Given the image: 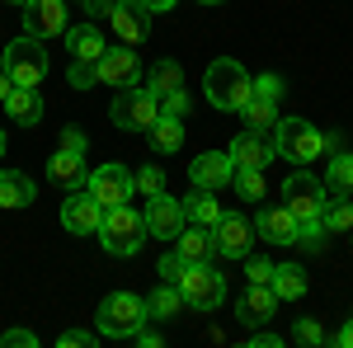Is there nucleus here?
<instances>
[{
	"label": "nucleus",
	"instance_id": "nucleus-1",
	"mask_svg": "<svg viewBox=\"0 0 353 348\" xmlns=\"http://www.w3.org/2000/svg\"><path fill=\"white\" fill-rule=\"evenodd\" d=\"M203 90H208V104L221 108V113H241L250 104V94H254V76L245 71L241 61H231V57H217L212 66H208V76H203Z\"/></svg>",
	"mask_w": 353,
	"mask_h": 348
},
{
	"label": "nucleus",
	"instance_id": "nucleus-2",
	"mask_svg": "<svg viewBox=\"0 0 353 348\" xmlns=\"http://www.w3.org/2000/svg\"><path fill=\"white\" fill-rule=\"evenodd\" d=\"M94 236H99V245H104L109 254L128 259V254H137V249L146 245V216L137 212V207H128V203L104 207V221H99Z\"/></svg>",
	"mask_w": 353,
	"mask_h": 348
},
{
	"label": "nucleus",
	"instance_id": "nucleus-3",
	"mask_svg": "<svg viewBox=\"0 0 353 348\" xmlns=\"http://www.w3.org/2000/svg\"><path fill=\"white\" fill-rule=\"evenodd\" d=\"M151 320V311H146V301L132 292H109L99 301V316H94V329H99V339H132L141 325Z\"/></svg>",
	"mask_w": 353,
	"mask_h": 348
},
{
	"label": "nucleus",
	"instance_id": "nucleus-4",
	"mask_svg": "<svg viewBox=\"0 0 353 348\" xmlns=\"http://www.w3.org/2000/svg\"><path fill=\"white\" fill-rule=\"evenodd\" d=\"M174 287H179L189 311H221V301H226V278L212 264H184Z\"/></svg>",
	"mask_w": 353,
	"mask_h": 348
},
{
	"label": "nucleus",
	"instance_id": "nucleus-5",
	"mask_svg": "<svg viewBox=\"0 0 353 348\" xmlns=\"http://www.w3.org/2000/svg\"><path fill=\"white\" fill-rule=\"evenodd\" d=\"M273 151L288 156L292 165H311L321 156V127L306 118H278L273 123Z\"/></svg>",
	"mask_w": 353,
	"mask_h": 348
},
{
	"label": "nucleus",
	"instance_id": "nucleus-6",
	"mask_svg": "<svg viewBox=\"0 0 353 348\" xmlns=\"http://www.w3.org/2000/svg\"><path fill=\"white\" fill-rule=\"evenodd\" d=\"M5 76L14 85H24V90H38L43 76H48V52H43V38H14L10 48H5Z\"/></svg>",
	"mask_w": 353,
	"mask_h": 348
},
{
	"label": "nucleus",
	"instance_id": "nucleus-7",
	"mask_svg": "<svg viewBox=\"0 0 353 348\" xmlns=\"http://www.w3.org/2000/svg\"><path fill=\"white\" fill-rule=\"evenodd\" d=\"M156 118H161V99H156L151 90L128 85V90L113 99V127H123V132H146Z\"/></svg>",
	"mask_w": 353,
	"mask_h": 348
},
{
	"label": "nucleus",
	"instance_id": "nucleus-8",
	"mask_svg": "<svg viewBox=\"0 0 353 348\" xmlns=\"http://www.w3.org/2000/svg\"><path fill=\"white\" fill-rule=\"evenodd\" d=\"M325 198H330V188L316 179V174H306V170H297V174H288L283 179V207L297 216H321V207H325Z\"/></svg>",
	"mask_w": 353,
	"mask_h": 348
},
{
	"label": "nucleus",
	"instance_id": "nucleus-9",
	"mask_svg": "<svg viewBox=\"0 0 353 348\" xmlns=\"http://www.w3.org/2000/svg\"><path fill=\"white\" fill-rule=\"evenodd\" d=\"M141 216H146V236H156V240H174L179 231H184V203L179 198H170V193H151L146 198V207H141Z\"/></svg>",
	"mask_w": 353,
	"mask_h": 348
},
{
	"label": "nucleus",
	"instance_id": "nucleus-10",
	"mask_svg": "<svg viewBox=\"0 0 353 348\" xmlns=\"http://www.w3.org/2000/svg\"><path fill=\"white\" fill-rule=\"evenodd\" d=\"M85 188L99 198V207H118V203H132L137 179L128 174V165H99V170H90Z\"/></svg>",
	"mask_w": 353,
	"mask_h": 348
},
{
	"label": "nucleus",
	"instance_id": "nucleus-11",
	"mask_svg": "<svg viewBox=\"0 0 353 348\" xmlns=\"http://www.w3.org/2000/svg\"><path fill=\"white\" fill-rule=\"evenodd\" d=\"M99 221H104L99 198H94L90 188H71V193H66V203H61V226H66L71 236H94V231H99Z\"/></svg>",
	"mask_w": 353,
	"mask_h": 348
},
{
	"label": "nucleus",
	"instance_id": "nucleus-12",
	"mask_svg": "<svg viewBox=\"0 0 353 348\" xmlns=\"http://www.w3.org/2000/svg\"><path fill=\"white\" fill-rule=\"evenodd\" d=\"M212 240H217L221 259H245L254 249V221H245L241 212H221L212 226Z\"/></svg>",
	"mask_w": 353,
	"mask_h": 348
},
{
	"label": "nucleus",
	"instance_id": "nucleus-13",
	"mask_svg": "<svg viewBox=\"0 0 353 348\" xmlns=\"http://www.w3.org/2000/svg\"><path fill=\"white\" fill-rule=\"evenodd\" d=\"M109 24H113V33H118L128 48H137V43H146V33H151V10H146L141 0H113L109 5Z\"/></svg>",
	"mask_w": 353,
	"mask_h": 348
},
{
	"label": "nucleus",
	"instance_id": "nucleus-14",
	"mask_svg": "<svg viewBox=\"0 0 353 348\" xmlns=\"http://www.w3.org/2000/svg\"><path fill=\"white\" fill-rule=\"evenodd\" d=\"M94 71H99V85H113V90H128V85L141 81V57L132 48H104V57L94 61Z\"/></svg>",
	"mask_w": 353,
	"mask_h": 348
},
{
	"label": "nucleus",
	"instance_id": "nucleus-15",
	"mask_svg": "<svg viewBox=\"0 0 353 348\" xmlns=\"http://www.w3.org/2000/svg\"><path fill=\"white\" fill-rule=\"evenodd\" d=\"M24 33H33V38L66 33V0H28L24 5Z\"/></svg>",
	"mask_w": 353,
	"mask_h": 348
},
{
	"label": "nucleus",
	"instance_id": "nucleus-16",
	"mask_svg": "<svg viewBox=\"0 0 353 348\" xmlns=\"http://www.w3.org/2000/svg\"><path fill=\"white\" fill-rule=\"evenodd\" d=\"M297 226H301V221L288 212L283 203H278V207H264V212L254 216V236H259L264 245H283V249L297 245Z\"/></svg>",
	"mask_w": 353,
	"mask_h": 348
},
{
	"label": "nucleus",
	"instance_id": "nucleus-17",
	"mask_svg": "<svg viewBox=\"0 0 353 348\" xmlns=\"http://www.w3.org/2000/svg\"><path fill=\"white\" fill-rule=\"evenodd\" d=\"M231 174H236V161H231V151H208V156H198V161L189 165L193 188H212V193L231 184Z\"/></svg>",
	"mask_w": 353,
	"mask_h": 348
},
{
	"label": "nucleus",
	"instance_id": "nucleus-18",
	"mask_svg": "<svg viewBox=\"0 0 353 348\" xmlns=\"http://www.w3.org/2000/svg\"><path fill=\"white\" fill-rule=\"evenodd\" d=\"M174 249L184 264H212L217 259V240H212V226H198V221H184V231L174 236Z\"/></svg>",
	"mask_w": 353,
	"mask_h": 348
},
{
	"label": "nucleus",
	"instance_id": "nucleus-19",
	"mask_svg": "<svg viewBox=\"0 0 353 348\" xmlns=\"http://www.w3.org/2000/svg\"><path fill=\"white\" fill-rule=\"evenodd\" d=\"M278 151H273V132H254V127H245L236 141H231V161L236 165H254V170H264Z\"/></svg>",
	"mask_w": 353,
	"mask_h": 348
},
{
	"label": "nucleus",
	"instance_id": "nucleus-20",
	"mask_svg": "<svg viewBox=\"0 0 353 348\" xmlns=\"http://www.w3.org/2000/svg\"><path fill=\"white\" fill-rule=\"evenodd\" d=\"M273 311H278V296H273L269 283H250L241 292V301H236V316H241L245 325H264Z\"/></svg>",
	"mask_w": 353,
	"mask_h": 348
},
{
	"label": "nucleus",
	"instance_id": "nucleus-21",
	"mask_svg": "<svg viewBox=\"0 0 353 348\" xmlns=\"http://www.w3.org/2000/svg\"><path fill=\"white\" fill-rule=\"evenodd\" d=\"M48 179H52L57 188H85V179H90V170H85V156H71V151H57L52 161H48Z\"/></svg>",
	"mask_w": 353,
	"mask_h": 348
},
{
	"label": "nucleus",
	"instance_id": "nucleus-22",
	"mask_svg": "<svg viewBox=\"0 0 353 348\" xmlns=\"http://www.w3.org/2000/svg\"><path fill=\"white\" fill-rule=\"evenodd\" d=\"M66 48H71V61H99L104 57V33L94 24H76L66 28Z\"/></svg>",
	"mask_w": 353,
	"mask_h": 348
},
{
	"label": "nucleus",
	"instance_id": "nucleus-23",
	"mask_svg": "<svg viewBox=\"0 0 353 348\" xmlns=\"http://www.w3.org/2000/svg\"><path fill=\"white\" fill-rule=\"evenodd\" d=\"M5 113H10L19 127H38V118H43V99H38V90L14 85V90H10V99H5Z\"/></svg>",
	"mask_w": 353,
	"mask_h": 348
},
{
	"label": "nucleus",
	"instance_id": "nucleus-24",
	"mask_svg": "<svg viewBox=\"0 0 353 348\" xmlns=\"http://www.w3.org/2000/svg\"><path fill=\"white\" fill-rule=\"evenodd\" d=\"M146 136H151V151L174 156V151L184 146V118H170V113H161V118L146 127Z\"/></svg>",
	"mask_w": 353,
	"mask_h": 348
},
{
	"label": "nucleus",
	"instance_id": "nucleus-25",
	"mask_svg": "<svg viewBox=\"0 0 353 348\" xmlns=\"http://www.w3.org/2000/svg\"><path fill=\"white\" fill-rule=\"evenodd\" d=\"M33 203V179L24 170H0V207H28Z\"/></svg>",
	"mask_w": 353,
	"mask_h": 348
},
{
	"label": "nucleus",
	"instance_id": "nucleus-26",
	"mask_svg": "<svg viewBox=\"0 0 353 348\" xmlns=\"http://www.w3.org/2000/svg\"><path fill=\"white\" fill-rule=\"evenodd\" d=\"M269 287H273L278 301H297V296L306 292V273H301V264H273Z\"/></svg>",
	"mask_w": 353,
	"mask_h": 348
},
{
	"label": "nucleus",
	"instance_id": "nucleus-27",
	"mask_svg": "<svg viewBox=\"0 0 353 348\" xmlns=\"http://www.w3.org/2000/svg\"><path fill=\"white\" fill-rule=\"evenodd\" d=\"M184 216H189V221H198V226H217L221 203L212 198V188H193L189 203H184Z\"/></svg>",
	"mask_w": 353,
	"mask_h": 348
},
{
	"label": "nucleus",
	"instance_id": "nucleus-28",
	"mask_svg": "<svg viewBox=\"0 0 353 348\" xmlns=\"http://www.w3.org/2000/svg\"><path fill=\"white\" fill-rule=\"evenodd\" d=\"M321 226H325V231H353L349 193H330V198H325V207H321Z\"/></svg>",
	"mask_w": 353,
	"mask_h": 348
},
{
	"label": "nucleus",
	"instance_id": "nucleus-29",
	"mask_svg": "<svg viewBox=\"0 0 353 348\" xmlns=\"http://www.w3.org/2000/svg\"><path fill=\"white\" fill-rule=\"evenodd\" d=\"M146 311H151L156 320H174V316L184 311V296H179L174 283H161V287L151 292V301H146Z\"/></svg>",
	"mask_w": 353,
	"mask_h": 348
},
{
	"label": "nucleus",
	"instance_id": "nucleus-30",
	"mask_svg": "<svg viewBox=\"0 0 353 348\" xmlns=\"http://www.w3.org/2000/svg\"><path fill=\"white\" fill-rule=\"evenodd\" d=\"M146 90H151L156 99H165L170 90H184V71H179V61H156V66H151Z\"/></svg>",
	"mask_w": 353,
	"mask_h": 348
},
{
	"label": "nucleus",
	"instance_id": "nucleus-31",
	"mask_svg": "<svg viewBox=\"0 0 353 348\" xmlns=\"http://www.w3.org/2000/svg\"><path fill=\"white\" fill-rule=\"evenodd\" d=\"M325 188H330V193H353V151L330 156V165H325Z\"/></svg>",
	"mask_w": 353,
	"mask_h": 348
},
{
	"label": "nucleus",
	"instance_id": "nucleus-32",
	"mask_svg": "<svg viewBox=\"0 0 353 348\" xmlns=\"http://www.w3.org/2000/svg\"><path fill=\"white\" fill-rule=\"evenodd\" d=\"M241 118H245V127H254V132H273V123H278V104L250 94V104L241 108Z\"/></svg>",
	"mask_w": 353,
	"mask_h": 348
},
{
	"label": "nucleus",
	"instance_id": "nucleus-33",
	"mask_svg": "<svg viewBox=\"0 0 353 348\" xmlns=\"http://www.w3.org/2000/svg\"><path fill=\"white\" fill-rule=\"evenodd\" d=\"M231 184H236V193H241L245 203H259V198H264V170H254V165H236Z\"/></svg>",
	"mask_w": 353,
	"mask_h": 348
},
{
	"label": "nucleus",
	"instance_id": "nucleus-34",
	"mask_svg": "<svg viewBox=\"0 0 353 348\" xmlns=\"http://www.w3.org/2000/svg\"><path fill=\"white\" fill-rule=\"evenodd\" d=\"M297 245H306V249H321V245H325V226H321V216H301Z\"/></svg>",
	"mask_w": 353,
	"mask_h": 348
},
{
	"label": "nucleus",
	"instance_id": "nucleus-35",
	"mask_svg": "<svg viewBox=\"0 0 353 348\" xmlns=\"http://www.w3.org/2000/svg\"><path fill=\"white\" fill-rule=\"evenodd\" d=\"M66 81H71V90H90V85H99V71H94V61H71Z\"/></svg>",
	"mask_w": 353,
	"mask_h": 348
},
{
	"label": "nucleus",
	"instance_id": "nucleus-36",
	"mask_svg": "<svg viewBox=\"0 0 353 348\" xmlns=\"http://www.w3.org/2000/svg\"><path fill=\"white\" fill-rule=\"evenodd\" d=\"M245 278H250V283H269L273 264L264 259V254H254V249H250V254H245Z\"/></svg>",
	"mask_w": 353,
	"mask_h": 348
},
{
	"label": "nucleus",
	"instance_id": "nucleus-37",
	"mask_svg": "<svg viewBox=\"0 0 353 348\" xmlns=\"http://www.w3.org/2000/svg\"><path fill=\"white\" fill-rule=\"evenodd\" d=\"M137 188H141L146 198H151V193H161V188H165V170H161V165H141V174H137Z\"/></svg>",
	"mask_w": 353,
	"mask_h": 348
},
{
	"label": "nucleus",
	"instance_id": "nucleus-38",
	"mask_svg": "<svg viewBox=\"0 0 353 348\" xmlns=\"http://www.w3.org/2000/svg\"><path fill=\"white\" fill-rule=\"evenodd\" d=\"M254 99H273V104H278V99H283V76H254Z\"/></svg>",
	"mask_w": 353,
	"mask_h": 348
},
{
	"label": "nucleus",
	"instance_id": "nucleus-39",
	"mask_svg": "<svg viewBox=\"0 0 353 348\" xmlns=\"http://www.w3.org/2000/svg\"><path fill=\"white\" fill-rule=\"evenodd\" d=\"M292 339H297V344H325V329H321L316 320H306V316H301V320L292 325Z\"/></svg>",
	"mask_w": 353,
	"mask_h": 348
},
{
	"label": "nucleus",
	"instance_id": "nucleus-40",
	"mask_svg": "<svg viewBox=\"0 0 353 348\" xmlns=\"http://www.w3.org/2000/svg\"><path fill=\"white\" fill-rule=\"evenodd\" d=\"M161 113H170V118H189V94L184 90H170L161 99Z\"/></svg>",
	"mask_w": 353,
	"mask_h": 348
},
{
	"label": "nucleus",
	"instance_id": "nucleus-41",
	"mask_svg": "<svg viewBox=\"0 0 353 348\" xmlns=\"http://www.w3.org/2000/svg\"><path fill=\"white\" fill-rule=\"evenodd\" d=\"M156 273H161L165 283H179V273H184V259H179V249H170L161 264H156Z\"/></svg>",
	"mask_w": 353,
	"mask_h": 348
},
{
	"label": "nucleus",
	"instance_id": "nucleus-42",
	"mask_svg": "<svg viewBox=\"0 0 353 348\" xmlns=\"http://www.w3.org/2000/svg\"><path fill=\"white\" fill-rule=\"evenodd\" d=\"M57 344H61V348H94V344H99V334H90V329H66Z\"/></svg>",
	"mask_w": 353,
	"mask_h": 348
},
{
	"label": "nucleus",
	"instance_id": "nucleus-43",
	"mask_svg": "<svg viewBox=\"0 0 353 348\" xmlns=\"http://www.w3.org/2000/svg\"><path fill=\"white\" fill-rule=\"evenodd\" d=\"M61 151H71V156H85V151H90V141H85L81 127H66V132H61Z\"/></svg>",
	"mask_w": 353,
	"mask_h": 348
},
{
	"label": "nucleus",
	"instance_id": "nucleus-44",
	"mask_svg": "<svg viewBox=\"0 0 353 348\" xmlns=\"http://www.w3.org/2000/svg\"><path fill=\"white\" fill-rule=\"evenodd\" d=\"M0 344H5V348H33V344H38V334H28V329H10Z\"/></svg>",
	"mask_w": 353,
	"mask_h": 348
},
{
	"label": "nucleus",
	"instance_id": "nucleus-45",
	"mask_svg": "<svg viewBox=\"0 0 353 348\" xmlns=\"http://www.w3.org/2000/svg\"><path fill=\"white\" fill-rule=\"evenodd\" d=\"M321 151H330V156H339V151H349V146H344V132H321Z\"/></svg>",
	"mask_w": 353,
	"mask_h": 348
},
{
	"label": "nucleus",
	"instance_id": "nucleus-46",
	"mask_svg": "<svg viewBox=\"0 0 353 348\" xmlns=\"http://www.w3.org/2000/svg\"><path fill=\"white\" fill-rule=\"evenodd\" d=\"M250 348H283V339L269 334V329H259V334H250Z\"/></svg>",
	"mask_w": 353,
	"mask_h": 348
},
{
	"label": "nucleus",
	"instance_id": "nucleus-47",
	"mask_svg": "<svg viewBox=\"0 0 353 348\" xmlns=\"http://www.w3.org/2000/svg\"><path fill=\"white\" fill-rule=\"evenodd\" d=\"M325 344H339V348H353V316H349V325H339V334H334V339H325Z\"/></svg>",
	"mask_w": 353,
	"mask_h": 348
},
{
	"label": "nucleus",
	"instance_id": "nucleus-48",
	"mask_svg": "<svg viewBox=\"0 0 353 348\" xmlns=\"http://www.w3.org/2000/svg\"><path fill=\"white\" fill-rule=\"evenodd\" d=\"M132 339H137V344H141V348H161V334H151V329H146V325H141V329H137Z\"/></svg>",
	"mask_w": 353,
	"mask_h": 348
},
{
	"label": "nucleus",
	"instance_id": "nucleus-49",
	"mask_svg": "<svg viewBox=\"0 0 353 348\" xmlns=\"http://www.w3.org/2000/svg\"><path fill=\"white\" fill-rule=\"evenodd\" d=\"M85 5H90V10H94L99 19H109V5H113V0H85Z\"/></svg>",
	"mask_w": 353,
	"mask_h": 348
},
{
	"label": "nucleus",
	"instance_id": "nucleus-50",
	"mask_svg": "<svg viewBox=\"0 0 353 348\" xmlns=\"http://www.w3.org/2000/svg\"><path fill=\"white\" fill-rule=\"evenodd\" d=\"M10 90H14V81H10V76H5V66H0V104L10 99Z\"/></svg>",
	"mask_w": 353,
	"mask_h": 348
},
{
	"label": "nucleus",
	"instance_id": "nucleus-51",
	"mask_svg": "<svg viewBox=\"0 0 353 348\" xmlns=\"http://www.w3.org/2000/svg\"><path fill=\"white\" fill-rule=\"evenodd\" d=\"M141 5H146V10H151V14H165V10H170V5H174V0H141Z\"/></svg>",
	"mask_w": 353,
	"mask_h": 348
},
{
	"label": "nucleus",
	"instance_id": "nucleus-52",
	"mask_svg": "<svg viewBox=\"0 0 353 348\" xmlns=\"http://www.w3.org/2000/svg\"><path fill=\"white\" fill-rule=\"evenodd\" d=\"M10 5H19V10H24V5H28V0H10Z\"/></svg>",
	"mask_w": 353,
	"mask_h": 348
},
{
	"label": "nucleus",
	"instance_id": "nucleus-53",
	"mask_svg": "<svg viewBox=\"0 0 353 348\" xmlns=\"http://www.w3.org/2000/svg\"><path fill=\"white\" fill-rule=\"evenodd\" d=\"M0 156H5V132H0Z\"/></svg>",
	"mask_w": 353,
	"mask_h": 348
},
{
	"label": "nucleus",
	"instance_id": "nucleus-54",
	"mask_svg": "<svg viewBox=\"0 0 353 348\" xmlns=\"http://www.w3.org/2000/svg\"><path fill=\"white\" fill-rule=\"evenodd\" d=\"M198 5H221V0H198Z\"/></svg>",
	"mask_w": 353,
	"mask_h": 348
},
{
	"label": "nucleus",
	"instance_id": "nucleus-55",
	"mask_svg": "<svg viewBox=\"0 0 353 348\" xmlns=\"http://www.w3.org/2000/svg\"><path fill=\"white\" fill-rule=\"evenodd\" d=\"M66 5H71V0H66ZM76 5H85V0H76Z\"/></svg>",
	"mask_w": 353,
	"mask_h": 348
}]
</instances>
